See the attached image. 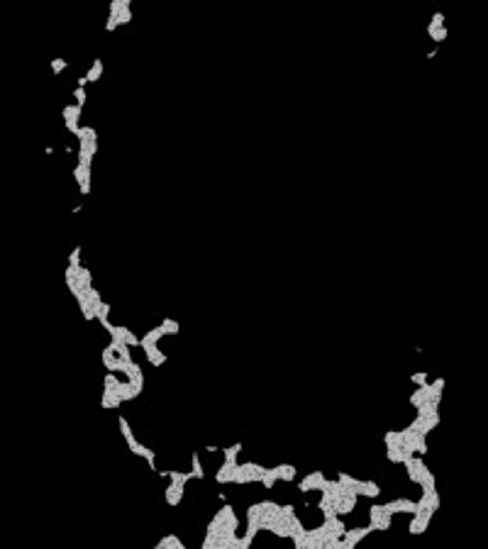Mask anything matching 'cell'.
<instances>
[{
	"label": "cell",
	"instance_id": "6da1fadb",
	"mask_svg": "<svg viewBox=\"0 0 488 549\" xmlns=\"http://www.w3.org/2000/svg\"><path fill=\"white\" fill-rule=\"evenodd\" d=\"M371 532H376V525L374 522H369L366 527H356V530H347L344 532V537H342V542H344V549H354L361 539H366Z\"/></svg>",
	"mask_w": 488,
	"mask_h": 549
},
{
	"label": "cell",
	"instance_id": "7a4b0ae2",
	"mask_svg": "<svg viewBox=\"0 0 488 549\" xmlns=\"http://www.w3.org/2000/svg\"><path fill=\"white\" fill-rule=\"evenodd\" d=\"M81 112H83V108L81 105H64V110H61V115H64V125H66V130L76 137L78 134V130H81V125H78V120H81Z\"/></svg>",
	"mask_w": 488,
	"mask_h": 549
},
{
	"label": "cell",
	"instance_id": "3957f363",
	"mask_svg": "<svg viewBox=\"0 0 488 549\" xmlns=\"http://www.w3.org/2000/svg\"><path fill=\"white\" fill-rule=\"evenodd\" d=\"M437 513V510H432V508H425L422 513H412V522H410V535H422L425 530H427V525H430V520H432V515Z\"/></svg>",
	"mask_w": 488,
	"mask_h": 549
},
{
	"label": "cell",
	"instance_id": "277c9868",
	"mask_svg": "<svg viewBox=\"0 0 488 549\" xmlns=\"http://www.w3.org/2000/svg\"><path fill=\"white\" fill-rule=\"evenodd\" d=\"M74 181L78 183L81 196H90V166H83V164L74 166Z\"/></svg>",
	"mask_w": 488,
	"mask_h": 549
},
{
	"label": "cell",
	"instance_id": "5b68a950",
	"mask_svg": "<svg viewBox=\"0 0 488 549\" xmlns=\"http://www.w3.org/2000/svg\"><path fill=\"white\" fill-rule=\"evenodd\" d=\"M383 508L388 510L391 515H396V513H415V500L410 498H398V500H388V503H383Z\"/></svg>",
	"mask_w": 488,
	"mask_h": 549
},
{
	"label": "cell",
	"instance_id": "8992f818",
	"mask_svg": "<svg viewBox=\"0 0 488 549\" xmlns=\"http://www.w3.org/2000/svg\"><path fill=\"white\" fill-rule=\"evenodd\" d=\"M144 349V354H147V359H149V364L152 366H161V364H166V351H161L156 344H147V347H142Z\"/></svg>",
	"mask_w": 488,
	"mask_h": 549
},
{
	"label": "cell",
	"instance_id": "52a82bcc",
	"mask_svg": "<svg viewBox=\"0 0 488 549\" xmlns=\"http://www.w3.org/2000/svg\"><path fill=\"white\" fill-rule=\"evenodd\" d=\"M183 491H186V483L171 481V486H168L166 491H164V495H166V503L168 505H178V503H181V498H183Z\"/></svg>",
	"mask_w": 488,
	"mask_h": 549
},
{
	"label": "cell",
	"instance_id": "ba28073f",
	"mask_svg": "<svg viewBox=\"0 0 488 549\" xmlns=\"http://www.w3.org/2000/svg\"><path fill=\"white\" fill-rule=\"evenodd\" d=\"M234 466H237V461H227L225 459V464H222L220 469H217V473H215V481L220 483H230L234 479Z\"/></svg>",
	"mask_w": 488,
	"mask_h": 549
},
{
	"label": "cell",
	"instance_id": "9c48e42d",
	"mask_svg": "<svg viewBox=\"0 0 488 549\" xmlns=\"http://www.w3.org/2000/svg\"><path fill=\"white\" fill-rule=\"evenodd\" d=\"M274 473H276L278 481H296L298 469L293 464H278V466H274Z\"/></svg>",
	"mask_w": 488,
	"mask_h": 549
},
{
	"label": "cell",
	"instance_id": "30bf717a",
	"mask_svg": "<svg viewBox=\"0 0 488 549\" xmlns=\"http://www.w3.org/2000/svg\"><path fill=\"white\" fill-rule=\"evenodd\" d=\"M356 493L359 495H366V498H378L381 495V488H378V483L376 481H359L356 483Z\"/></svg>",
	"mask_w": 488,
	"mask_h": 549
},
{
	"label": "cell",
	"instance_id": "8fae6325",
	"mask_svg": "<svg viewBox=\"0 0 488 549\" xmlns=\"http://www.w3.org/2000/svg\"><path fill=\"white\" fill-rule=\"evenodd\" d=\"M117 391H120L122 400H134V398H139V395H142V391H139V388H137L132 381H120Z\"/></svg>",
	"mask_w": 488,
	"mask_h": 549
},
{
	"label": "cell",
	"instance_id": "7c38bea8",
	"mask_svg": "<svg viewBox=\"0 0 488 549\" xmlns=\"http://www.w3.org/2000/svg\"><path fill=\"white\" fill-rule=\"evenodd\" d=\"M425 400H430V384H422V386H418L415 391H412V395H410V405L412 408H420Z\"/></svg>",
	"mask_w": 488,
	"mask_h": 549
},
{
	"label": "cell",
	"instance_id": "4fadbf2b",
	"mask_svg": "<svg viewBox=\"0 0 488 549\" xmlns=\"http://www.w3.org/2000/svg\"><path fill=\"white\" fill-rule=\"evenodd\" d=\"M215 517H217L220 522H227V525H232V527H239V520H237V515H234V510H232V505H230V503L222 505Z\"/></svg>",
	"mask_w": 488,
	"mask_h": 549
},
{
	"label": "cell",
	"instance_id": "5bb4252c",
	"mask_svg": "<svg viewBox=\"0 0 488 549\" xmlns=\"http://www.w3.org/2000/svg\"><path fill=\"white\" fill-rule=\"evenodd\" d=\"M418 486L422 488V493H432V491H437V479H434V473L430 471V469H425Z\"/></svg>",
	"mask_w": 488,
	"mask_h": 549
},
{
	"label": "cell",
	"instance_id": "9a60e30c",
	"mask_svg": "<svg viewBox=\"0 0 488 549\" xmlns=\"http://www.w3.org/2000/svg\"><path fill=\"white\" fill-rule=\"evenodd\" d=\"M161 337H166V332H164V327L159 325V327H152L149 332H147L144 337L139 340V347H147V344H156V342L161 340Z\"/></svg>",
	"mask_w": 488,
	"mask_h": 549
},
{
	"label": "cell",
	"instance_id": "2e32d148",
	"mask_svg": "<svg viewBox=\"0 0 488 549\" xmlns=\"http://www.w3.org/2000/svg\"><path fill=\"white\" fill-rule=\"evenodd\" d=\"M354 505H356V495H347V498H342V500H337L334 503V508H337V515L342 517V515H349L352 510H354Z\"/></svg>",
	"mask_w": 488,
	"mask_h": 549
},
{
	"label": "cell",
	"instance_id": "e0dca14e",
	"mask_svg": "<svg viewBox=\"0 0 488 549\" xmlns=\"http://www.w3.org/2000/svg\"><path fill=\"white\" fill-rule=\"evenodd\" d=\"M76 283H78V288H81V291H86L88 285H93V274H90V269H86V266H78Z\"/></svg>",
	"mask_w": 488,
	"mask_h": 549
},
{
	"label": "cell",
	"instance_id": "ac0fdd59",
	"mask_svg": "<svg viewBox=\"0 0 488 549\" xmlns=\"http://www.w3.org/2000/svg\"><path fill=\"white\" fill-rule=\"evenodd\" d=\"M156 549H186V547H183V542L176 535H166V537H161L156 542Z\"/></svg>",
	"mask_w": 488,
	"mask_h": 549
},
{
	"label": "cell",
	"instance_id": "d6986e66",
	"mask_svg": "<svg viewBox=\"0 0 488 549\" xmlns=\"http://www.w3.org/2000/svg\"><path fill=\"white\" fill-rule=\"evenodd\" d=\"M103 71H105V66H103V61H100V59H95V61L90 64V68H88V71L83 74V76H86V81H88V83H95V81H98V78L103 76Z\"/></svg>",
	"mask_w": 488,
	"mask_h": 549
},
{
	"label": "cell",
	"instance_id": "ffe728a7",
	"mask_svg": "<svg viewBox=\"0 0 488 549\" xmlns=\"http://www.w3.org/2000/svg\"><path fill=\"white\" fill-rule=\"evenodd\" d=\"M125 400L120 398V393H103V400H100V405L105 408V410H115V408H120Z\"/></svg>",
	"mask_w": 488,
	"mask_h": 549
},
{
	"label": "cell",
	"instance_id": "44dd1931",
	"mask_svg": "<svg viewBox=\"0 0 488 549\" xmlns=\"http://www.w3.org/2000/svg\"><path fill=\"white\" fill-rule=\"evenodd\" d=\"M418 410V415L422 417H430V415H440V403L437 400H425L420 408H415Z\"/></svg>",
	"mask_w": 488,
	"mask_h": 549
},
{
	"label": "cell",
	"instance_id": "7402d4cb",
	"mask_svg": "<svg viewBox=\"0 0 488 549\" xmlns=\"http://www.w3.org/2000/svg\"><path fill=\"white\" fill-rule=\"evenodd\" d=\"M383 444L386 447H403V432L400 429H388L383 435Z\"/></svg>",
	"mask_w": 488,
	"mask_h": 549
},
{
	"label": "cell",
	"instance_id": "603a6c76",
	"mask_svg": "<svg viewBox=\"0 0 488 549\" xmlns=\"http://www.w3.org/2000/svg\"><path fill=\"white\" fill-rule=\"evenodd\" d=\"M117 425H120V432H122V437H125V442H127V447L130 444H134L137 442V437H134V432H132V427H130V422L125 420V417H117Z\"/></svg>",
	"mask_w": 488,
	"mask_h": 549
},
{
	"label": "cell",
	"instance_id": "cb8c5ba5",
	"mask_svg": "<svg viewBox=\"0 0 488 549\" xmlns=\"http://www.w3.org/2000/svg\"><path fill=\"white\" fill-rule=\"evenodd\" d=\"M386 459L391 464H403L405 461V451H403V447H386Z\"/></svg>",
	"mask_w": 488,
	"mask_h": 549
},
{
	"label": "cell",
	"instance_id": "d4e9b609",
	"mask_svg": "<svg viewBox=\"0 0 488 549\" xmlns=\"http://www.w3.org/2000/svg\"><path fill=\"white\" fill-rule=\"evenodd\" d=\"M159 476H164V479H171V481H176V483H188L190 479H193V473L190 471H186V473H181V471H159Z\"/></svg>",
	"mask_w": 488,
	"mask_h": 549
},
{
	"label": "cell",
	"instance_id": "484cf974",
	"mask_svg": "<svg viewBox=\"0 0 488 549\" xmlns=\"http://www.w3.org/2000/svg\"><path fill=\"white\" fill-rule=\"evenodd\" d=\"M442 388H444V378L440 376V378H434L432 384H430V400H442Z\"/></svg>",
	"mask_w": 488,
	"mask_h": 549
},
{
	"label": "cell",
	"instance_id": "4316f807",
	"mask_svg": "<svg viewBox=\"0 0 488 549\" xmlns=\"http://www.w3.org/2000/svg\"><path fill=\"white\" fill-rule=\"evenodd\" d=\"M190 473H193V479H198V481H203L205 479V471H203V466H200V457H198V451H193V457H190Z\"/></svg>",
	"mask_w": 488,
	"mask_h": 549
},
{
	"label": "cell",
	"instance_id": "83f0119b",
	"mask_svg": "<svg viewBox=\"0 0 488 549\" xmlns=\"http://www.w3.org/2000/svg\"><path fill=\"white\" fill-rule=\"evenodd\" d=\"M318 508L322 510V515H325V520H330V517H334L337 515V508H334V503L332 500H327V498H320V503H318Z\"/></svg>",
	"mask_w": 488,
	"mask_h": 549
},
{
	"label": "cell",
	"instance_id": "f1b7e54d",
	"mask_svg": "<svg viewBox=\"0 0 488 549\" xmlns=\"http://www.w3.org/2000/svg\"><path fill=\"white\" fill-rule=\"evenodd\" d=\"M232 481L239 483V486H244V483H254V481H252V473H247L242 466H239V464L234 466V479H232Z\"/></svg>",
	"mask_w": 488,
	"mask_h": 549
},
{
	"label": "cell",
	"instance_id": "f546056e",
	"mask_svg": "<svg viewBox=\"0 0 488 549\" xmlns=\"http://www.w3.org/2000/svg\"><path fill=\"white\" fill-rule=\"evenodd\" d=\"M383 513H386V508H383V503H381V505H378V503H374V505H371V508H369V522H374V525H376L378 520L383 517Z\"/></svg>",
	"mask_w": 488,
	"mask_h": 549
},
{
	"label": "cell",
	"instance_id": "4dcf8cb0",
	"mask_svg": "<svg viewBox=\"0 0 488 549\" xmlns=\"http://www.w3.org/2000/svg\"><path fill=\"white\" fill-rule=\"evenodd\" d=\"M161 327H164V332H166V335H171V337L181 332V325H178L174 318H164V320H161Z\"/></svg>",
	"mask_w": 488,
	"mask_h": 549
},
{
	"label": "cell",
	"instance_id": "1f68e13d",
	"mask_svg": "<svg viewBox=\"0 0 488 549\" xmlns=\"http://www.w3.org/2000/svg\"><path fill=\"white\" fill-rule=\"evenodd\" d=\"M427 34H430V39L432 42H444L447 39V27H427Z\"/></svg>",
	"mask_w": 488,
	"mask_h": 549
},
{
	"label": "cell",
	"instance_id": "d6a6232c",
	"mask_svg": "<svg viewBox=\"0 0 488 549\" xmlns=\"http://www.w3.org/2000/svg\"><path fill=\"white\" fill-rule=\"evenodd\" d=\"M259 515H261V503H252L247 508V522H259Z\"/></svg>",
	"mask_w": 488,
	"mask_h": 549
},
{
	"label": "cell",
	"instance_id": "836d02e7",
	"mask_svg": "<svg viewBox=\"0 0 488 549\" xmlns=\"http://www.w3.org/2000/svg\"><path fill=\"white\" fill-rule=\"evenodd\" d=\"M49 68H52V74H61V71L68 68V59H61V56H59V59H52V61H49Z\"/></svg>",
	"mask_w": 488,
	"mask_h": 549
},
{
	"label": "cell",
	"instance_id": "e575fe53",
	"mask_svg": "<svg viewBox=\"0 0 488 549\" xmlns=\"http://www.w3.org/2000/svg\"><path fill=\"white\" fill-rule=\"evenodd\" d=\"M225 451V459L227 461H237V454L242 451V442H234L232 447H227V449H222Z\"/></svg>",
	"mask_w": 488,
	"mask_h": 549
},
{
	"label": "cell",
	"instance_id": "d590c367",
	"mask_svg": "<svg viewBox=\"0 0 488 549\" xmlns=\"http://www.w3.org/2000/svg\"><path fill=\"white\" fill-rule=\"evenodd\" d=\"M276 473H274V469H266V473H264V476H261V481L259 483H264V488H274V486H276Z\"/></svg>",
	"mask_w": 488,
	"mask_h": 549
},
{
	"label": "cell",
	"instance_id": "8d00e7d4",
	"mask_svg": "<svg viewBox=\"0 0 488 549\" xmlns=\"http://www.w3.org/2000/svg\"><path fill=\"white\" fill-rule=\"evenodd\" d=\"M74 98H76V105H86V100H88V93H86V88H81V86H76V90H74Z\"/></svg>",
	"mask_w": 488,
	"mask_h": 549
},
{
	"label": "cell",
	"instance_id": "74e56055",
	"mask_svg": "<svg viewBox=\"0 0 488 549\" xmlns=\"http://www.w3.org/2000/svg\"><path fill=\"white\" fill-rule=\"evenodd\" d=\"M132 22V10L130 8H122L120 12H117V25H130Z\"/></svg>",
	"mask_w": 488,
	"mask_h": 549
},
{
	"label": "cell",
	"instance_id": "f35d334b",
	"mask_svg": "<svg viewBox=\"0 0 488 549\" xmlns=\"http://www.w3.org/2000/svg\"><path fill=\"white\" fill-rule=\"evenodd\" d=\"M203 549H217V535H212V532H205V539H203Z\"/></svg>",
	"mask_w": 488,
	"mask_h": 549
},
{
	"label": "cell",
	"instance_id": "ab89813d",
	"mask_svg": "<svg viewBox=\"0 0 488 549\" xmlns=\"http://www.w3.org/2000/svg\"><path fill=\"white\" fill-rule=\"evenodd\" d=\"M391 520H393V515H391L388 510L383 513V517L376 522V530H391Z\"/></svg>",
	"mask_w": 488,
	"mask_h": 549
},
{
	"label": "cell",
	"instance_id": "60d3db41",
	"mask_svg": "<svg viewBox=\"0 0 488 549\" xmlns=\"http://www.w3.org/2000/svg\"><path fill=\"white\" fill-rule=\"evenodd\" d=\"M68 264H71V266H81V247H74V249H71Z\"/></svg>",
	"mask_w": 488,
	"mask_h": 549
},
{
	"label": "cell",
	"instance_id": "b9f144b4",
	"mask_svg": "<svg viewBox=\"0 0 488 549\" xmlns=\"http://www.w3.org/2000/svg\"><path fill=\"white\" fill-rule=\"evenodd\" d=\"M337 481H342L344 486H356V483H359V479H354V476H349V473H339V476H337Z\"/></svg>",
	"mask_w": 488,
	"mask_h": 549
},
{
	"label": "cell",
	"instance_id": "7bdbcfd3",
	"mask_svg": "<svg viewBox=\"0 0 488 549\" xmlns=\"http://www.w3.org/2000/svg\"><path fill=\"white\" fill-rule=\"evenodd\" d=\"M410 381H412V384H415V386H422V384H427V373H425V371H418V373H412V376H410Z\"/></svg>",
	"mask_w": 488,
	"mask_h": 549
},
{
	"label": "cell",
	"instance_id": "ee69618b",
	"mask_svg": "<svg viewBox=\"0 0 488 549\" xmlns=\"http://www.w3.org/2000/svg\"><path fill=\"white\" fill-rule=\"evenodd\" d=\"M127 449L132 451V454H137V457H144V451H147V444H139V442H134V444H130Z\"/></svg>",
	"mask_w": 488,
	"mask_h": 549
},
{
	"label": "cell",
	"instance_id": "f6af8a7d",
	"mask_svg": "<svg viewBox=\"0 0 488 549\" xmlns=\"http://www.w3.org/2000/svg\"><path fill=\"white\" fill-rule=\"evenodd\" d=\"M144 459H147V466H149L152 471H156V457H154V451L147 449V451H144Z\"/></svg>",
	"mask_w": 488,
	"mask_h": 549
},
{
	"label": "cell",
	"instance_id": "bcb514c9",
	"mask_svg": "<svg viewBox=\"0 0 488 549\" xmlns=\"http://www.w3.org/2000/svg\"><path fill=\"white\" fill-rule=\"evenodd\" d=\"M427 27H444V15H442V12H434L432 20H430V25H427Z\"/></svg>",
	"mask_w": 488,
	"mask_h": 549
},
{
	"label": "cell",
	"instance_id": "7dc6e473",
	"mask_svg": "<svg viewBox=\"0 0 488 549\" xmlns=\"http://www.w3.org/2000/svg\"><path fill=\"white\" fill-rule=\"evenodd\" d=\"M256 532H259V522H247V530H244V535L247 537H256Z\"/></svg>",
	"mask_w": 488,
	"mask_h": 549
},
{
	"label": "cell",
	"instance_id": "c3c4849f",
	"mask_svg": "<svg viewBox=\"0 0 488 549\" xmlns=\"http://www.w3.org/2000/svg\"><path fill=\"white\" fill-rule=\"evenodd\" d=\"M281 515H283V517H288V520H290V517L296 515V505H290V503L281 505Z\"/></svg>",
	"mask_w": 488,
	"mask_h": 549
},
{
	"label": "cell",
	"instance_id": "681fc988",
	"mask_svg": "<svg viewBox=\"0 0 488 549\" xmlns=\"http://www.w3.org/2000/svg\"><path fill=\"white\" fill-rule=\"evenodd\" d=\"M252 542H254V539L247 537V535H244V537H237V549H249L252 547Z\"/></svg>",
	"mask_w": 488,
	"mask_h": 549
},
{
	"label": "cell",
	"instance_id": "f907efd6",
	"mask_svg": "<svg viewBox=\"0 0 488 549\" xmlns=\"http://www.w3.org/2000/svg\"><path fill=\"white\" fill-rule=\"evenodd\" d=\"M98 322H100V325H103V329H108V335H110L112 329H115V325H112V322H110V320H108V318H98Z\"/></svg>",
	"mask_w": 488,
	"mask_h": 549
},
{
	"label": "cell",
	"instance_id": "816d5d0a",
	"mask_svg": "<svg viewBox=\"0 0 488 549\" xmlns=\"http://www.w3.org/2000/svg\"><path fill=\"white\" fill-rule=\"evenodd\" d=\"M298 491H300V493H310L312 488H310V483L303 479V481H298Z\"/></svg>",
	"mask_w": 488,
	"mask_h": 549
},
{
	"label": "cell",
	"instance_id": "f5cc1de1",
	"mask_svg": "<svg viewBox=\"0 0 488 549\" xmlns=\"http://www.w3.org/2000/svg\"><path fill=\"white\" fill-rule=\"evenodd\" d=\"M205 451H208V454H215V451H220V449H217V447H212V444H208V447H205Z\"/></svg>",
	"mask_w": 488,
	"mask_h": 549
}]
</instances>
